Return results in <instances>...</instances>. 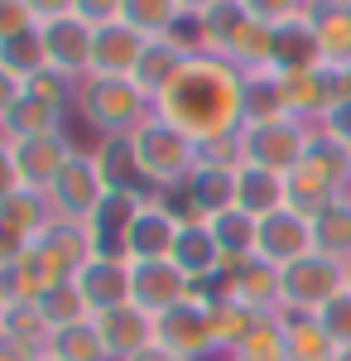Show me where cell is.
I'll use <instances>...</instances> for the list:
<instances>
[{
  "instance_id": "obj_39",
  "label": "cell",
  "mask_w": 351,
  "mask_h": 361,
  "mask_svg": "<svg viewBox=\"0 0 351 361\" xmlns=\"http://www.w3.org/2000/svg\"><path fill=\"white\" fill-rule=\"evenodd\" d=\"M78 87H82L78 78H68V73H58V68H44V73H34V78L25 82V92L73 116V111H78Z\"/></svg>"
},
{
  "instance_id": "obj_48",
  "label": "cell",
  "mask_w": 351,
  "mask_h": 361,
  "mask_svg": "<svg viewBox=\"0 0 351 361\" xmlns=\"http://www.w3.org/2000/svg\"><path fill=\"white\" fill-rule=\"evenodd\" d=\"M25 97V82L10 73V68H0V126H5V116L15 111V102Z\"/></svg>"
},
{
  "instance_id": "obj_58",
  "label": "cell",
  "mask_w": 351,
  "mask_h": 361,
  "mask_svg": "<svg viewBox=\"0 0 351 361\" xmlns=\"http://www.w3.org/2000/svg\"><path fill=\"white\" fill-rule=\"evenodd\" d=\"M327 5H347V10H351V0H327Z\"/></svg>"
},
{
  "instance_id": "obj_17",
  "label": "cell",
  "mask_w": 351,
  "mask_h": 361,
  "mask_svg": "<svg viewBox=\"0 0 351 361\" xmlns=\"http://www.w3.org/2000/svg\"><path fill=\"white\" fill-rule=\"evenodd\" d=\"M144 197H154V193L106 188L101 207H97V212H92V222H87V231H92V250H97V255L125 260V231H130V222H135V212L144 207Z\"/></svg>"
},
{
  "instance_id": "obj_31",
  "label": "cell",
  "mask_w": 351,
  "mask_h": 361,
  "mask_svg": "<svg viewBox=\"0 0 351 361\" xmlns=\"http://www.w3.org/2000/svg\"><path fill=\"white\" fill-rule=\"evenodd\" d=\"M265 313H255L250 304H236V299H212V323H216V342H221V357H236L241 342L255 333Z\"/></svg>"
},
{
  "instance_id": "obj_4",
  "label": "cell",
  "mask_w": 351,
  "mask_h": 361,
  "mask_svg": "<svg viewBox=\"0 0 351 361\" xmlns=\"http://www.w3.org/2000/svg\"><path fill=\"white\" fill-rule=\"evenodd\" d=\"M347 178H351L347 149L318 130V135H313V145L303 149L298 169L289 173V207H294V212H303V217H318L323 207H332V202L342 197Z\"/></svg>"
},
{
  "instance_id": "obj_61",
  "label": "cell",
  "mask_w": 351,
  "mask_h": 361,
  "mask_svg": "<svg viewBox=\"0 0 351 361\" xmlns=\"http://www.w3.org/2000/svg\"><path fill=\"white\" fill-rule=\"evenodd\" d=\"M221 361H236V357H221Z\"/></svg>"
},
{
  "instance_id": "obj_54",
  "label": "cell",
  "mask_w": 351,
  "mask_h": 361,
  "mask_svg": "<svg viewBox=\"0 0 351 361\" xmlns=\"http://www.w3.org/2000/svg\"><path fill=\"white\" fill-rule=\"evenodd\" d=\"M337 361H351V347H337Z\"/></svg>"
},
{
  "instance_id": "obj_42",
  "label": "cell",
  "mask_w": 351,
  "mask_h": 361,
  "mask_svg": "<svg viewBox=\"0 0 351 361\" xmlns=\"http://www.w3.org/2000/svg\"><path fill=\"white\" fill-rule=\"evenodd\" d=\"M245 15L255 20V25H289V20H298L303 10H308V0H241Z\"/></svg>"
},
{
  "instance_id": "obj_3",
  "label": "cell",
  "mask_w": 351,
  "mask_h": 361,
  "mask_svg": "<svg viewBox=\"0 0 351 361\" xmlns=\"http://www.w3.org/2000/svg\"><path fill=\"white\" fill-rule=\"evenodd\" d=\"M78 116L87 130L101 135H135L154 116V102L135 87V78H82L78 87Z\"/></svg>"
},
{
  "instance_id": "obj_2",
  "label": "cell",
  "mask_w": 351,
  "mask_h": 361,
  "mask_svg": "<svg viewBox=\"0 0 351 361\" xmlns=\"http://www.w3.org/2000/svg\"><path fill=\"white\" fill-rule=\"evenodd\" d=\"M130 140H135V159H140V169H144V183H149L154 197L178 193L192 178V169L202 164V145L192 135H183L173 121H164L159 111L149 116Z\"/></svg>"
},
{
  "instance_id": "obj_41",
  "label": "cell",
  "mask_w": 351,
  "mask_h": 361,
  "mask_svg": "<svg viewBox=\"0 0 351 361\" xmlns=\"http://www.w3.org/2000/svg\"><path fill=\"white\" fill-rule=\"evenodd\" d=\"M318 323H323V333L337 342V347H351V289H342L337 299H327L318 313H313Z\"/></svg>"
},
{
  "instance_id": "obj_18",
  "label": "cell",
  "mask_w": 351,
  "mask_h": 361,
  "mask_svg": "<svg viewBox=\"0 0 351 361\" xmlns=\"http://www.w3.org/2000/svg\"><path fill=\"white\" fill-rule=\"evenodd\" d=\"M144 44H149V39H144L140 29H130L125 20L101 25L97 39H92V73H97V78H130L140 68Z\"/></svg>"
},
{
  "instance_id": "obj_57",
  "label": "cell",
  "mask_w": 351,
  "mask_h": 361,
  "mask_svg": "<svg viewBox=\"0 0 351 361\" xmlns=\"http://www.w3.org/2000/svg\"><path fill=\"white\" fill-rule=\"evenodd\" d=\"M342 149H347V164H351V140H342Z\"/></svg>"
},
{
  "instance_id": "obj_8",
  "label": "cell",
  "mask_w": 351,
  "mask_h": 361,
  "mask_svg": "<svg viewBox=\"0 0 351 361\" xmlns=\"http://www.w3.org/2000/svg\"><path fill=\"white\" fill-rule=\"evenodd\" d=\"M279 284H284V308L289 313H318L327 299H337L347 289V270H342V260L313 250V255L294 260L289 270H279Z\"/></svg>"
},
{
  "instance_id": "obj_28",
  "label": "cell",
  "mask_w": 351,
  "mask_h": 361,
  "mask_svg": "<svg viewBox=\"0 0 351 361\" xmlns=\"http://www.w3.org/2000/svg\"><path fill=\"white\" fill-rule=\"evenodd\" d=\"M49 318H44V308L39 304H10L5 308V318H0V342H15V347H25L29 357H49Z\"/></svg>"
},
{
  "instance_id": "obj_55",
  "label": "cell",
  "mask_w": 351,
  "mask_h": 361,
  "mask_svg": "<svg viewBox=\"0 0 351 361\" xmlns=\"http://www.w3.org/2000/svg\"><path fill=\"white\" fill-rule=\"evenodd\" d=\"M342 270H347V289H351V255H347V260H342Z\"/></svg>"
},
{
  "instance_id": "obj_29",
  "label": "cell",
  "mask_w": 351,
  "mask_h": 361,
  "mask_svg": "<svg viewBox=\"0 0 351 361\" xmlns=\"http://www.w3.org/2000/svg\"><path fill=\"white\" fill-rule=\"evenodd\" d=\"M284 337H289V361H337V342L323 333V323L313 313H279Z\"/></svg>"
},
{
  "instance_id": "obj_46",
  "label": "cell",
  "mask_w": 351,
  "mask_h": 361,
  "mask_svg": "<svg viewBox=\"0 0 351 361\" xmlns=\"http://www.w3.org/2000/svg\"><path fill=\"white\" fill-rule=\"evenodd\" d=\"M29 246H34L29 236H20L15 226H5V222H0V270H5V265H15V260H20V255H25Z\"/></svg>"
},
{
  "instance_id": "obj_27",
  "label": "cell",
  "mask_w": 351,
  "mask_h": 361,
  "mask_svg": "<svg viewBox=\"0 0 351 361\" xmlns=\"http://www.w3.org/2000/svg\"><path fill=\"white\" fill-rule=\"evenodd\" d=\"M58 130H68V111H58V106L29 97V92L15 102V111L5 116V126H0L5 140H34V135H58Z\"/></svg>"
},
{
  "instance_id": "obj_45",
  "label": "cell",
  "mask_w": 351,
  "mask_h": 361,
  "mask_svg": "<svg viewBox=\"0 0 351 361\" xmlns=\"http://www.w3.org/2000/svg\"><path fill=\"white\" fill-rule=\"evenodd\" d=\"M25 183H20V169H15V154H10V140L0 135V202L10 193H20Z\"/></svg>"
},
{
  "instance_id": "obj_34",
  "label": "cell",
  "mask_w": 351,
  "mask_h": 361,
  "mask_svg": "<svg viewBox=\"0 0 351 361\" xmlns=\"http://www.w3.org/2000/svg\"><path fill=\"white\" fill-rule=\"evenodd\" d=\"M313 241H318V250L332 255V260H347L351 255V207L342 197L313 217Z\"/></svg>"
},
{
  "instance_id": "obj_60",
  "label": "cell",
  "mask_w": 351,
  "mask_h": 361,
  "mask_svg": "<svg viewBox=\"0 0 351 361\" xmlns=\"http://www.w3.org/2000/svg\"><path fill=\"white\" fill-rule=\"evenodd\" d=\"M0 318H5V304H0Z\"/></svg>"
},
{
  "instance_id": "obj_56",
  "label": "cell",
  "mask_w": 351,
  "mask_h": 361,
  "mask_svg": "<svg viewBox=\"0 0 351 361\" xmlns=\"http://www.w3.org/2000/svg\"><path fill=\"white\" fill-rule=\"evenodd\" d=\"M342 202H347V207H351V178H347V188H342Z\"/></svg>"
},
{
  "instance_id": "obj_49",
  "label": "cell",
  "mask_w": 351,
  "mask_h": 361,
  "mask_svg": "<svg viewBox=\"0 0 351 361\" xmlns=\"http://www.w3.org/2000/svg\"><path fill=\"white\" fill-rule=\"evenodd\" d=\"M25 5L34 10V20H39V25L63 20V15H73V10H78V0H25Z\"/></svg>"
},
{
  "instance_id": "obj_37",
  "label": "cell",
  "mask_w": 351,
  "mask_h": 361,
  "mask_svg": "<svg viewBox=\"0 0 351 361\" xmlns=\"http://www.w3.org/2000/svg\"><path fill=\"white\" fill-rule=\"evenodd\" d=\"M0 68H10L20 82H29L34 73H44V68H49V58H44V34L29 29V34H20V39L0 44Z\"/></svg>"
},
{
  "instance_id": "obj_47",
  "label": "cell",
  "mask_w": 351,
  "mask_h": 361,
  "mask_svg": "<svg viewBox=\"0 0 351 361\" xmlns=\"http://www.w3.org/2000/svg\"><path fill=\"white\" fill-rule=\"evenodd\" d=\"M318 130H323L327 140H337V145H342V140H351V102H337V106H332V116H327Z\"/></svg>"
},
{
  "instance_id": "obj_14",
  "label": "cell",
  "mask_w": 351,
  "mask_h": 361,
  "mask_svg": "<svg viewBox=\"0 0 351 361\" xmlns=\"http://www.w3.org/2000/svg\"><path fill=\"white\" fill-rule=\"evenodd\" d=\"M279 97H284V111L303 121V126H323L332 106L342 102V87H337V68H313V73H298V78H279Z\"/></svg>"
},
{
  "instance_id": "obj_24",
  "label": "cell",
  "mask_w": 351,
  "mask_h": 361,
  "mask_svg": "<svg viewBox=\"0 0 351 361\" xmlns=\"http://www.w3.org/2000/svg\"><path fill=\"white\" fill-rule=\"evenodd\" d=\"M92 159L101 169V178H106V188H125V193H149V183H144V169L135 159V140L130 135H101L92 145Z\"/></svg>"
},
{
  "instance_id": "obj_21",
  "label": "cell",
  "mask_w": 351,
  "mask_h": 361,
  "mask_svg": "<svg viewBox=\"0 0 351 361\" xmlns=\"http://www.w3.org/2000/svg\"><path fill=\"white\" fill-rule=\"evenodd\" d=\"M255 25L250 15H245L241 0H221L212 5L207 15H197L192 20V39H197V54H212V58H231L236 54V44L245 39V29Z\"/></svg>"
},
{
  "instance_id": "obj_25",
  "label": "cell",
  "mask_w": 351,
  "mask_h": 361,
  "mask_svg": "<svg viewBox=\"0 0 351 361\" xmlns=\"http://www.w3.org/2000/svg\"><path fill=\"white\" fill-rule=\"evenodd\" d=\"M34 246L44 250V255H49V260H54L68 279H73L82 265L97 255V250H92V231H87V226H82V222H58V217L44 226L39 236H34Z\"/></svg>"
},
{
  "instance_id": "obj_9",
  "label": "cell",
  "mask_w": 351,
  "mask_h": 361,
  "mask_svg": "<svg viewBox=\"0 0 351 361\" xmlns=\"http://www.w3.org/2000/svg\"><path fill=\"white\" fill-rule=\"evenodd\" d=\"M318 241H313V217H303L294 207H279L270 217H260V236H255V255L270 260L274 270H289L294 260L313 255Z\"/></svg>"
},
{
  "instance_id": "obj_20",
  "label": "cell",
  "mask_w": 351,
  "mask_h": 361,
  "mask_svg": "<svg viewBox=\"0 0 351 361\" xmlns=\"http://www.w3.org/2000/svg\"><path fill=\"white\" fill-rule=\"evenodd\" d=\"M73 284L82 289V299L92 313L101 308H116V304H130V260H111V255H92L82 265Z\"/></svg>"
},
{
  "instance_id": "obj_7",
  "label": "cell",
  "mask_w": 351,
  "mask_h": 361,
  "mask_svg": "<svg viewBox=\"0 0 351 361\" xmlns=\"http://www.w3.org/2000/svg\"><path fill=\"white\" fill-rule=\"evenodd\" d=\"M49 207H54L58 222H92V212L101 207V197H106V178H101V169L92 159V149H73V159L63 164L54 183H49Z\"/></svg>"
},
{
  "instance_id": "obj_26",
  "label": "cell",
  "mask_w": 351,
  "mask_h": 361,
  "mask_svg": "<svg viewBox=\"0 0 351 361\" xmlns=\"http://www.w3.org/2000/svg\"><path fill=\"white\" fill-rule=\"evenodd\" d=\"M236 207H241V212H250L255 222H260V217H270V212H279V207H289V178H284V173H270V169L241 164Z\"/></svg>"
},
{
  "instance_id": "obj_23",
  "label": "cell",
  "mask_w": 351,
  "mask_h": 361,
  "mask_svg": "<svg viewBox=\"0 0 351 361\" xmlns=\"http://www.w3.org/2000/svg\"><path fill=\"white\" fill-rule=\"evenodd\" d=\"M303 20L318 34V49H323V63L347 73L351 68V10L347 5H327V0H308Z\"/></svg>"
},
{
  "instance_id": "obj_53",
  "label": "cell",
  "mask_w": 351,
  "mask_h": 361,
  "mask_svg": "<svg viewBox=\"0 0 351 361\" xmlns=\"http://www.w3.org/2000/svg\"><path fill=\"white\" fill-rule=\"evenodd\" d=\"M337 87H342V102H351V68H347V73H337Z\"/></svg>"
},
{
  "instance_id": "obj_33",
  "label": "cell",
  "mask_w": 351,
  "mask_h": 361,
  "mask_svg": "<svg viewBox=\"0 0 351 361\" xmlns=\"http://www.w3.org/2000/svg\"><path fill=\"white\" fill-rule=\"evenodd\" d=\"M49 357H58V361H111L101 337H97V328H92V318L87 323H73V328H54Z\"/></svg>"
},
{
  "instance_id": "obj_19",
  "label": "cell",
  "mask_w": 351,
  "mask_h": 361,
  "mask_svg": "<svg viewBox=\"0 0 351 361\" xmlns=\"http://www.w3.org/2000/svg\"><path fill=\"white\" fill-rule=\"evenodd\" d=\"M313 68H327L313 25H308L303 15H298V20H289V25H274L270 78H298V73H313Z\"/></svg>"
},
{
  "instance_id": "obj_22",
  "label": "cell",
  "mask_w": 351,
  "mask_h": 361,
  "mask_svg": "<svg viewBox=\"0 0 351 361\" xmlns=\"http://www.w3.org/2000/svg\"><path fill=\"white\" fill-rule=\"evenodd\" d=\"M192 284H207V279L221 275V246H216L212 222H183L178 226V241H173V255H168Z\"/></svg>"
},
{
  "instance_id": "obj_35",
  "label": "cell",
  "mask_w": 351,
  "mask_h": 361,
  "mask_svg": "<svg viewBox=\"0 0 351 361\" xmlns=\"http://www.w3.org/2000/svg\"><path fill=\"white\" fill-rule=\"evenodd\" d=\"M236 361H289V337H284V318L279 313H265L255 323V333L241 342Z\"/></svg>"
},
{
  "instance_id": "obj_44",
  "label": "cell",
  "mask_w": 351,
  "mask_h": 361,
  "mask_svg": "<svg viewBox=\"0 0 351 361\" xmlns=\"http://www.w3.org/2000/svg\"><path fill=\"white\" fill-rule=\"evenodd\" d=\"M78 20H87L92 29H101V25H116L121 20V0H78V10H73Z\"/></svg>"
},
{
  "instance_id": "obj_6",
  "label": "cell",
  "mask_w": 351,
  "mask_h": 361,
  "mask_svg": "<svg viewBox=\"0 0 351 361\" xmlns=\"http://www.w3.org/2000/svg\"><path fill=\"white\" fill-rule=\"evenodd\" d=\"M154 342H159L164 352H173L178 361H212V357H221L212 304L188 299V304L159 313V318H154Z\"/></svg>"
},
{
  "instance_id": "obj_15",
  "label": "cell",
  "mask_w": 351,
  "mask_h": 361,
  "mask_svg": "<svg viewBox=\"0 0 351 361\" xmlns=\"http://www.w3.org/2000/svg\"><path fill=\"white\" fill-rule=\"evenodd\" d=\"M44 34V58H49V68L58 73H68V78H92V39H97V29L78 20V15H63V20H49V25H39Z\"/></svg>"
},
{
  "instance_id": "obj_50",
  "label": "cell",
  "mask_w": 351,
  "mask_h": 361,
  "mask_svg": "<svg viewBox=\"0 0 351 361\" xmlns=\"http://www.w3.org/2000/svg\"><path fill=\"white\" fill-rule=\"evenodd\" d=\"M212 5H221V0H178V15H183V20H197V15H207Z\"/></svg>"
},
{
  "instance_id": "obj_36",
  "label": "cell",
  "mask_w": 351,
  "mask_h": 361,
  "mask_svg": "<svg viewBox=\"0 0 351 361\" xmlns=\"http://www.w3.org/2000/svg\"><path fill=\"white\" fill-rule=\"evenodd\" d=\"M270 54H274V29L270 25H250L245 39L236 44V54L226 58L241 78H270Z\"/></svg>"
},
{
  "instance_id": "obj_12",
  "label": "cell",
  "mask_w": 351,
  "mask_h": 361,
  "mask_svg": "<svg viewBox=\"0 0 351 361\" xmlns=\"http://www.w3.org/2000/svg\"><path fill=\"white\" fill-rule=\"evenodd\" d=\"M92 328H97V337H101L111 361H135L140 352L154 347V318L140 304L101 308V313H92Z\"/></svg>"
},
{
  "instance_id": "obj_13",
  "label": "cell",
  "mask_w": 351,
  "mask_h": 361,
  "mask_svg": "<svg viewBox=\"0 0 351 361\" xmlns=\"http://www.w3.org/2000/svg\"><path fill=\"white\" fill-rule=\"evenodd\" d=\"M183 217L168 207V197H144V207L135 212V222L125 231V260H168L173 241H178Z\"/></svg>"
},
{
  "instance_id": "obj_59",
  "label": "cell",
  "mask_w": 351,
  "mask_h": 361,
  "mask_svg": "<svg viewBox=\"0 0 351 361\" xmlns=\"http://www.w3.org/2000/svg\"><path fill=\"white\" fill-rule=\"evenodd\" d=\"M39 361H58V357H39Z\"/></svg>"
},
{
  "instance_id": "obj_5",
  "label": "cell",
  "mask_w": 351,
  "mask_h": 361,
  "mask_svg": "<svg viewBox=\"0 0 351 361\" xmlns=\"http://www.w3.org/2000/svg\"><path fill=\"white\" fill-rule=\"evenodd\" d=\"M318 126H303L294 116H279V121H245L236 140H241V164L250 169H270V173H294L303 149L313 145Z\"/></svg>"
},
{
  "instance_id": "obj_43",
  "label": "cell",
  "mask_w": 351,
  "mask_h": 361,
  "mask_svg": "<svg viewBox=\"0 0 351 361\" xmlns=\"http://www.w3.org/2000/svg\"><path fill=\"white\" fill-rule=\"evenodd\" d=\"M29 29H39V20H34V10H29L25 0H0V44L20 39Z\"/></svg>"
},
{
  "instance_id": "obj_52",
  "label": "cell",
  "mask_w": 351,
  "mask_h": 361,
  "mask_svg": "<svg viewBox=\"0 0 351 361\" xmlns=\"http://www.w3.org/2000/svg\"><path fill=\"white\" fill-rule=\"evenodd\" d=\"M135 361H178V357H173V352H164L159 342H154V347H149V352H140Z\"/></svg>"
},
{
  "instance_id": "obj_32",
  "label": "cell",
  "mask_w": 351,
  "mask_h": 361,
  "mask_svg": "<svg viewBox=\"0 0 351 361\" xmlns=\"http://www.w3.org/2000/svg\"><path fill=\"white\" fill-rule=\"evenodd\" d=\"M0 222L5 226H15L20 236H39L44 226L54 222V207H49V197L44 193H34V188H20V193H10L5 202H0Z\"/></svg>"
},
{
  "instance_id": "obj_16",
  "label": "cell",
  "mask_w": 351,
  "mask_h": 361,
  "mask_svg": "<svg viewBox=\"0 0 351 361\" xmlns=\"http://www.w3.org/2000/svg\"><path fill=\"white\" fill-rule=\"evenodd\" d=\"M73 149H78V145L68 140V130H58V135H34V140H10L20 183L34 188V193H49V183L63 173V164L73 159Z\"/></svg>"
},
{
  "instance_id": "obj_38",
  "label": "cell",
  "mask_w": 351,
  "mask_h": 361,
  "mask_svg": "<svg viewBox=\"0 0 351 361\" xmlns=\"http://www.w3.org/2000/svg\"><path fill=\"white\" fill-rule=\"evenodd\" d=\"M39 308H44L49 328H73V323H87V318H92V308H87V299H82V289L73 279H63L58 289H49V294L39 299Z\"/></svg>"
},
{
  "instance_id": "obj_1",
  "label": "cell",
  "mask_w": 351,
  "mask_h": 361,
  "mask_svg": "<svg viewBox=\"0 0 351 361\" xmlns=\"http://www.w3.org/2000/svg\"><path fill=\"white\" fill-rule=\"evenodd\" d=\"M164 121H173L183 135L197 145L226 140L245 126V78L226 63V58L197 54L183 68V78L164 92V102L154 106Z\"/></svg>"
},
{
  "instance_id": "obj_11",
  "label": "cell",
  "mask_w": 351,
  "mask_h": 361,
  "mask_svg": "<svg viewBox=\"0 0 351 361\" xmlns=\"http://www.w3.org/2000/svg\"><path fill=\"white\" fill-rule=\"evenodd\" d=\"M192 299V279L173 260H135L130 265V304H140L149 318Z\"/></svg>"
},
{
  "instance_id": "obj_51",
  "label": "cell",
  "mask_w": 351,
  "mask_h": 361,
  "mask_svg": "<svg viewBox=\"0 0 351 361\" xmlns=\"http://www.w3.org/2000/svg\"><path fill=\"white\" fill-rule=\"evenodd\" d=\"M0 361H39V357H29L25 347H15V342H0Z\"/></svg>"
},
{
  "instance_id": "obj_40",
  "label": "cell",
  "mask_w": 351,
  "mask_h": 361,
  "mask_svg": "<svg viewBox=\"0 0 351 361\" xmlns=\"http://www.w3.org/2000/svg\"><path fill=\"white\" fill-rule=\"evenodd\" d=\"M284 97H279V78H245V121H279Z\"/></svg>"
},
{
  "instance_id": "obj_30",
  "label": "cell",
  "mask_w": 351,
  "mask_h": 361,
  "mask_svg": "<svg viewBox=\"0 0 351 361\" xmlns=\"http://www.w3.org/2000/svg\"><path fill=\"white\" fill-rule=\"evenodd\" d=\"M121 20L130 29H140L144 39H168L183 25L178 0H121Z\"/></svg>"
},
{
  "instance_id": "obj_10",
  "label": "cell",
  "mask_w": 351,
  "mask_h": 361,
  "mask_svg": "<svg viewBox=\"0 0 351 361\" xmlns=\"http://www.w3.org/2000/svg\"><path fill=\"white\" fill-rule=\"evenodd\" d=\"M212 299H236V304H250L255 313H279V308H284V284H279V270H274L270 260L250 255L231 275L212 279ZM212 299H207V304H212Z\"/></svg>"
}]
</instances>
